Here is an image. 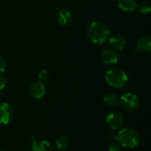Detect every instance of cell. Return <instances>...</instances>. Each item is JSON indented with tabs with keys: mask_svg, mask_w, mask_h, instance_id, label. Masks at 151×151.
<instances>
[{
	"mask_svg": "<svg viewBox=\"0 0 151 151\" xmlns=\"http://www.w3.org/2000/svg\"><path fill=\"white\" fill-rule=\"evenodd\" d=\"M87 35L93 43L102 45L108 41L111 35V31L106 23L101 20H96L88 25L87 28Z\"/></svg>",
	"mask_w": 151,
	"mask_h": 151,
	"instance_id": "1",
	"label": "cell"
},
{
	"mask_svg": "<svg viewBox=\"0 0 151 151\" xmlns=\"http://www.w3.org/2000/svg\"><path fill=\"white\" fill-rule=\"evenodd\" d=\"M115 141L124 148L133 149L140 144L141 138L139 133L135 129L132 127H124L120 129L115 136Z\"/></svg>",
	"mask_w": 151,
	"mask_h": 151,
	"instance_id": "2",
	"label": "cell"
},
{
	"mask_svg": "<svg viewBox=\"0 0 151 151\" xmlns=\"http://www.w3.org/2000/svg\"><path fill=\"white\" fill-rule=\"evenodd\" d=\"M105 81L111 87L121 88L125 87L128 82V76L123 70L114 68L106 72Z\"/></svg>",
	"mask_w": 151,
	"mask_h": 151,
	"instance_id": "3",
	"label": "cell"
},
{
	"mask_svg": "<svg viewBox=\"0 0 151 151\" xmlns=\"http://www.w3.org/2000/svg\"><path fill=\"white\" fill-rule=\"evenodd\" d=\"M119 103L123 109L128 111H136L141 104L140 98L134 93H126L119 98Z\"/></svg>",
	"mask_w": 151,
	"mask_h": 151,
	"instance_id": "4",
	"label": "cell"
},
{
	"mask_svg": "<svg viewBox=\"0 0 151 151\" xmlns=\"http://www.w3.org/2000/svg\"><path fill=\"white\" fill-rule=\"evenodd\" d=\"M107 125L113 130L120 129L124 125V119L119 112H111L106 117Z\"/></svg>",
	"mask_w": 151,
	"mask_h": 151,
	"instance_id": "5",
	"label": "cell"
},
{
	"mask_svg": "<svg viewBox=\"0 0 151 151\" xmlns=\"http://www.w3.org/2000/svg\"><path fill=\"white\" fill-rule=\"evenodd\" d=\"M13 116L12 106L7 103L0 104V125H7L11 122Z\"/></svg>",
	"mask_w": 151,
	"mask_h": 151,
	"instance_id": "6",
	"label": "cell"
},
{
	"mask_svg": "<svg viewBox=\"0 0 151 151\" xmlns=\"http://www.w3.org/2000/svg\"><path fill=\"white\" fill-rule=\"evenodd\" d=\"M29 93L34 98L41 99L42 97L44 96V95L46 93V88H45L44 83L40 81L33 82L30 86Z\"/></svg>",
	"mask_w": 151,
	"mask_h": 151,
	"instance_id": "7",
	"label": "cell"
},
{
	"mask_svg": "<svg viewBox=\"0 0 151 151\" xmlns=\"http://www.w3.org/2000/svg\"><path fill=\"white\" fill-rule=\"evenodd\" d=\"M101 60L107 65H113L119 62V56L115 50H104L101 53Z\"/></svg>",
	"mask_w": 151,
	"mask_h": 151,
	"instance_id": "8",
	"label": "cell"
},
{
	"mask_svg": "<svg viewBox=\"0 0 151 151\" xmlns=\"http://www.w3.org/2000/svg\"><path fill=\"white\" fill-rule=\"evenodd\" d=\"M57 19L61 26H67L72 20L71 12L66 8L59 9L57 13Z\"/></svg>",
	"mask_w": 151,
	"mask_h": 151,
	"instance_id": "9",
	"label": "cell"
},
{
	"mask_svg": "<svg viewBox=\"0 0 151 151\" xmlns=\"http://www.w3.org/2000/svg\"><path fill=\"white\" fill-rule=\"evenodd\" d=\"M109 43L110 45L115 49V50H122L125 49L126 45H127V41L124 37L117 35H112V36H110L109 39Z\"/></svg>",
	"mask_w": 151,
	"mask_h": 151,
	"instance_id": "10",
	"label": "cell"
},
{
	"mask_svg": "<svg viewBox=\"0 0 151 151\" xmlns=\"http://www.w3.org/2000/svg\"><path fill=\"white\" fill-rule=\"evenodd\" d=\"M118 6L123 12H131L137 9V0H118Z\"/></svg>",
	"mask_w": 151,
	"mask_h": 151,
	"instance_id": "11",
	"label": "cell"
},
{
	"mask_svg": "<svg viewBox=\"0 0 151 151\" xmlns=\"http://www.w3.org/2000/svg\"><path fill=\"white\" fill-rule=\"evenodd\" d=\"M151 50V37L150 35L142 36L136 44V50L142 52H149Z\"/></svg>",
	"mask_w": 151,
	"mask_h": 151,
	"instance_id": "12",
	"label": "cell"
},
{
	"mask_svg": "<svg viewBox=\"0 0 151 151\" xmlns=\"http://www.w3.org/2000/svg\"><path fill=\"white\" fill-rule=\"evenodd\" d=\"M31 151H52V148L47 141L34 140Z\"/></svg>",
	"mask_w": 151,
	"mask_h": 151,
	"instance_id": "13",
	"label": "cell"
},
{
	"mask_svg": "<svg viewBox=\"0 0 151 151\" xmlns=\"http://www.w3.org/2000/svg\"><path fill=\"white\" fill-rule=\"evenodd\" d=\"M104 104L106 105L113 107V106H116L117 104H119V96L116 94L110 93V94H107V95L104 96Z\"/></svg>",
	"mask_w": 151,
	"mask_h": 151,
	"instance_id": "14",
	"label": "cell"
},
{
	"mask_svg": "<svg viewBox=\"0 0 151 151\" xmlns=\"http://www.w3.org/2000/svg\"><path fill=\"white\" fill-rule=\"evenodd\" d=\"M69 144H70L69 140L65 136H60L56 140V145L61 150H65L68 149Z\"/></svg>",
	"mask_w": 151,
	"mask_h": 151,
	"instance_id": "15",
	"label": "cell"
},
{
	"mask_svg": "<svg viewBox=\"0 0 151 151\" xmlns=\"http://www.w3.org/2000/svg\"><path fill=\"white\" fill-rule=\"evenodd\" d=\"M137 8H138L139 11H140L142 13H143V14H148V13L150 12V4L149 3H147V2H142V3H141V4L137 6Z\"/></svg>",
	"mask_w": 151,
	"mask_h": 151,
	"instance_id": "16",
	"label": "cell"
},
{
	"mask_svg": "<svg viewBox=\"0 0 151 151\" xmlns=\"http://www.w3.org/2000/svg\"><path fill=\"white\" fill-rule=\"evenodd\" d=\"M50 78V73L46 69H42L38 73V80L42 82H46Z\"/></svg>",
	"mask_w": 151,
	"mask_h": 151,
	"instance_id": "17",
	"label": "cell"
},
{
	"mask_svg": "<svg viewBox=\"0 0 151 151\" xmlns=\"http://www.w3.org/2000/svg\"><path fill=\"white\" fill-rule=\"evenodd\" d=\"M6 67H7V65H6L5 60L2 57H0V74H2L5 72Z\"/></svg>",
	"mask_w": 151,
	"mask_h": 151,
	"instance_id": "18",
	"label": "cell"
},
{
	"mask_svg": "<svg viewBox=\"0 0 151 151\" xmlns=\"http://www.w3.org/2000/svg\"><path fill=\"white\" fill-rule=\"evenodd\" d=\"M107 151H122V150H121V148H120L118 144H116V143H112V144H111V145L108 147Z\"/></svg>",
	"mask_w": 151,
	"mask_h": 151,
	"instance_id": "19",
	"label": "cell"
},
{
	"mask_svg": "<svg viewBox=\"0 0 151 151\" xmlns=\"http://www.w3.org/2000/svg\"><path fill=\"white\" fill-rule=\"evenodd\" d=\"M5 86H6V80L2 74H0V90L4 89Z\"/></svg>",
	"mask_w": 151,
	"mask_h": 151,
	"instance_id": "20",
	"label": "cell"
},
{
	"mask_svg": "<svg viewBox=\"0 0 151 151\" xmlns=\"http://www.w3.org/2000/svg\"><path fill=\"white\" fill-rule=\"evenodd\" d=\"M115 136H116V135H114V134H109V135H108V140H110V141L114 140V141H115Z\"/></svg>",
	"mask_w": 151,
	"mask_h": 151,
	"instance_id": "21",
	"label": "cell"
},
{
	"mask_svg": "<svg viewBox=\"0 0 151 151\" xmlns=\"http://www.w3.org/2000/svg\"><path fill=\"white\" fill-rule=\"evenodd\" d=\"M0 151H6V150H0Z\"/></svg>",
	"mask_w": 151,
	"mask_h": 151,
	"instance_id": "22",
	"label": "cell"
}]
</instances>
